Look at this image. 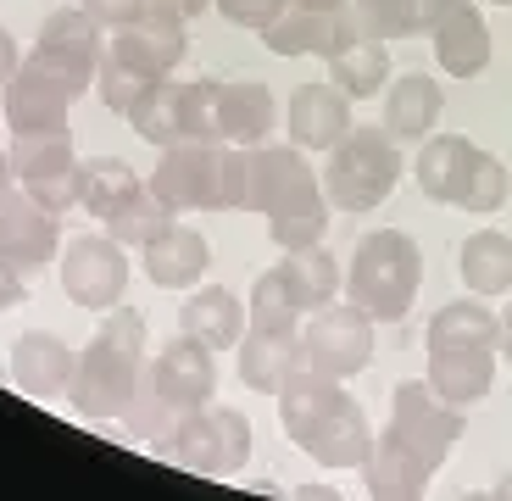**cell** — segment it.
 <instances>
[{"label":"cell","mask_w":512,"mask_h":501,"mask_svg":"<svg viewBox=\"0 0 512 501\" xmlns=\"http://www.w3.org/2000/svg\"><path fill=\"white\" fill-rule=\"evenodd\" d=\"M362 39V23H357V6H284L268 28H262V45L273 56H340Z\"/></svg>","instance_id":"obj_12"},{"label":"cell","mask_w":512,"mask_h":501,"mask_svg":"<svg viewBox=\"0 0 512 501\" xmlns=\"http://www.w3.org/2000/svg\"><path fill=\"white\" fill-rule=\"evenodd\" d=\"M156 12H167V17H179V23H195V17H206L218 0H151Z\"/></svg>","instance_id":"obj_44"},{"label":"cell","mask_w":512,"mask_h":501,"mask_svg":"<svg viewBox=\"0 0 512 501\" xmlns=\"http://www.w3.org/2000/svg\"><path fill=\"white\" fill-rule=\"evenodd\" d=\"M357 474H362V490H368L373 501H418L423 490H429V479H435V468H423L418 457L384 429V435H373V451L362 457Z\"/></svg>","instance_id":"obj_23"},{"label":"cell","mask_w":512,"mask_h":501,"mask_svg":"<svg viewBox=\"0 0 512 501\" xmlns=\"http://www.w3.org/2000/svg\"><path fill=\"white\" fill-rule=\"evenodd\" d=\"M457 273L468 284V296L490 301L512 290V240L501 229H474L457 251Z\"/></svg>","instance_id":"obj_28"},{"label":"cell","mask_w":512,"mask_h":501,"mask_svg":"<svg viewBox=\"0 0 512 501\" xmlns=\"http://www.w3.org/2000/svg\"><path fill=\"white\" fill-rule=\"evenodd\" d=\"M78 6H84V12H90L95 23L112 34V28H123V23H134V17H145V6H151V0H78Z\"/></svg>","instance_id":"obj_43"},{"label":"cell","mask_w":512,"mask_h":501,"mask_svg":"<svg viewBox=\"0 0 512 501\" xmlns=\"http://www.w3.org/2000/svg\"><path fill=\"white\" fill-rule=\"evenodd\" d=\"M145 373H151L179 407H206V401L218 396V351L206 346V340H195V334L167 340V346L145 362Z\"/></svg>","instance_id":"obj_18"},{"label":"cell","mask_w":512,"mask_h":501,"mask_svg":"<svg viewBox=\"0 0 512 501\" xmlns=\"http://www.w3.org/2000/svg\"><path fill=\"white\" fill-rule=\"evenodd\" d=\"M307 312L295 301L290 279L279 268H268L262 279L251 284V301H245V329H268V334H301Z\"/></svg>","instance_id":"obj_37"},{"label":"cell","mask_w":512,"mask_h":501,"mask_svg":"<svg viewBox=\"0 0 512 501\" xmlns=\"http://www.w3.org/2000/svg\"><path fill=\"white\" fill-rule=\"evenodd\" d=\"M368 39H418L440 23L446 0H351Z\"/></svg>","instance_id":"obj_32"},{"label":"cell","mask_w":512,"mask_h":501,"mask_svg":"<svg viewBox=\"0 0 512 501\" xmlns=\"http://www.w3.org/2000/svg\"><path fill=\"white\" fill-rule=\"evenodd\" d=\"M279 129V101L262 78H229L218 84V140L223 145H268Z\"/></svg>","instance_id":"obj_21"},{"label":"cell","mask_w":512,"mask_h":501,"mask_svg":"<svg viewBox=\"0 0 512 501\" xmlns=\"http://www.w3.org/2000/svg\"><path fill=\"white\" fill-rule=\"evenodd\" d=\"M84 101L78 84H67L62 73H51L45 62L23 56L6 90H0V112H6V129L12 134H39V129H67V112Z\"/></svg>","instance_id":"obj_11"},{"label":"cell","mask_w":512,"mask_h":501,"mask_svg":"<svg viewBox=\"0 0 512 501\" xmlns=\"http://www.w3.org/2000/svg\"><path fill=\"white\" fill-rule=\"evenodd\" d=\"M429 39H435L440 73L479 78L490 67V23H485V12H479L474 0H446V12H440L435 28H429Z\"/></svg>","instance_id":"obj_19"},{"label":"cell","mask_w":512,"mask_h":501,"mask_svg":"<svg viewBox=\"0 0 512 501\" xmlns=\"http://www.w3.org/2000/svg\"><path fill=\"white\" fill-rule=\"evenodd\" d=\"M190 412H195V407H179V401H173V396H167V390L151 379V373H145L140 390H134V401L123 407V429H128V440H140L145 451H167Z\"/></svg>","instance_id":"obj_30"},{"label":"cell","mask_w":512,"mask_h":501,"mask_svg":"<svg viewBox=\"0 0 512 501\" xmlns=\"http://www.w3.org/2000/svg\"><path fill=\"white\" fill-rule=\"evenodd\" d=\"M134 190H145V179L123 162V156H90V162H78V206H90L101 223L112 218Z\"/></svg>","instance_id":"obj_34"},{"label":"cell","mask_w":512,"mask_h":501,"mask_svg":"<svg viewBox=\"0 0 512 501\" xmlns=\"http://www.w3.org/2000/svg\"><path fill=\"white\" fill-rule=\"evenodd\" d=\"M301 451H307L318 468H334V474H340V468H362V457L373 451V424H368V412H362L357 401L346 396L318 429H312V440H307Z\"/></svg>","instance_id":"obj_27"},{"label":"cell","mask_w":512,"mask_h":501,"mask_svg":"<svg viewBox=\"0 0 512 501\" xmlns=\"http://www.w3.org/2000/svg\"><path fill=\"white\" fill-rule=\"evenodd\" d=\"M140 262H145V279H151L156 290H195L201 273L212 268V245H206L201 229L173 223V229H162L151 245H145Z\"/></svg>","instance_id":"obj_22"},{"label":"cell","mask_w":512,"mask_h":501,"mask_svg":"<svg viewBox=\"0 0 512 501\" xmlns=\"http://www.w3.org/2000/svg\"><path fill=\"white\" fill-rule=\"evenodd\" d=\"M490 6H512V0H490Z\"/></svg>","instance_id":"obj_51"},{"label":"cell","mask_w":512,"mask_h":501,"mask_svg":"<svg viewBox=\"0 0 512 501\" xmlns=\"http://www.w3.org/2000/svg\"><path fill=\"white\" fill-rule=\"evenodd\" d=\"M301 346H307V368L346 385L351 373H362L373 362V318L362 307H351V301H329V307L307 312Z\"/></svg>","instance_id":"obj_9"},{"label":"cell","mask_w":512,"mask_h":501,"mask_svg":"<svg viewBox=\"0 0 512 501\" xmlns=\"http://www.w3.org/2000/svg\"><path fill=\"white\" fill-rule=\"evenodd\" d=\"M440 112H446V90L429 73L390 78V90H384V134L396 145H423L440 129Z\"/></svg>","instance_id":"obj_20"},{"label":"cell","mask_w":512,"mask_h":501,"mask_svg":"<svg viewBox=\"0 0 512 501\" xmlns=\"http://www.w3.org/2000/svg\"><path fill=\"white\" fill-rule=\"evenodd\" d=\"M62 257V229H56V212L39 206L28 190H6L0 195V262H12L23 279L45 273Z\"/></svg>","instance_id":"obj_13"},{"label":"cell","mask_w":512,"mask_h":501,"mask_svg":"<svg viewBox=\"0 0 512 501\" xmlns=\"http://www.w3.org/2000/svg\"><path fill=\"white\" fill-rule=\"evenodd\" d=\"M501 357H507V362H512V307H507V312H501Z\"/></svg>","instance_id":"obj_47"},{"label":"cell","mask_w":512,"mask_h":501,"mask_svg":"<svg viewBox=\"0 0 512 501\" xmlns=\"http://www.w3.org/2000/svg\"><path fill=\"white\" fill-rule=\"evenodd\" d=\"M273 401H279V429L295 440V446H307L312 429L346 401V390H340V379H329V373H318V368H295Z\"/></svg>","instance_id":"obj_24"},{"label":"cell","mask_w":512,"mask_h":501,"mask_svg":"<svg viewBox=\"0 0 512 501\" xmlns=\"http://www.w3.org/2000/svg\"><path fill=\"white\" fill-rule=\"evenodd\" d=\"M23 290H28V279L12 268V262H0V312H12L17 301H23Z\"/></svg>","instance_id":"obj_45"},{"label":"cell","mask_w":512,"mask_h":501,"mask_svg":"<svg viewBox=\"0 0 512 501\" xmlns=\"http://www.w3.org/2000/svg\"><path fill=\"white\" fill-rule=\"evenodd\" d=\"M423 284V251L401 229H373L357 240L346 268V301L362 307L373 323H401L418 301Z\"/></svg>","instance_id":"obj_2"},{"label":"cell","mask_w":512,"mask_h":501,"mask_svg":"<svg viewBox=\"0 0 512 501\" xmlns=\"http://www.w3.org/2000/svg\"><path fill=\"white\" fill-rule=\"evenodd\" d=\"M295 368H307V346L301 334H268V329H245L240 334V385L256 396H279V385Z\"/></svg>","instance_id":"obj_25"},{"label":"cell","mask_w":512,"mask_h":501,"mask_svg":"<svg viewBox=\"0 0 512 501\" xmlns=\"http://www.w3.org/2000/svg\"><path fill=\"white\" fill-rule=\"evenodd\" d=\"M284 134H290V145H301V151L329 156L334 145L351 134V95L334 90L329 78H323V84H301V90L290 95V106H284Z\"/></svg>","instance_id":"obj_17"},{"label":"cell","mask_w":512,"mask_h":501,"mask_svg":"<svg viewBox=\"0 0 512 501\" xmlns=\"http://www.w3.org/2000/svg\"><path fill=\"white\" fill-rule=\"evenodd\" d=\"M462 418H468V412L440 401L429 379H407V385H396V396H390V424L384 429H390L423 468H440L451 457V446L462 440Z\"/></svg>","instance_id":"obj_7"},{"label":"cell","mask_w":512,"mask_h":501,"mask_svg":"<svg viewBox=\"0 0 512 501\" xmlns=\"http://www.w3.org/2000/svg\"><path fill=\"white\" fill-rule=\"evenodd\" d=\"M223 162H229L223 140H179L162 151L151 190L173 212H229V201H223Z\"/></svg>","instance_id":"obj_6"},{"label":"cell","mask_w":512,"mask_h":501,"mask_svg":"<svg viewBox=\"0 0 512 501\" xmlns=\"http://www.w3.org/2000/svg\"><path fill=\"white\" fill-rule=\"evenodd\" d=\"M401 173H407V167H401V145L390 140L379 123H373V129L351 123V134L334 145L329 162L318 167L329 206H334V212H351V218H362V212H379V206L396 195Z\"/></svg>","instance_id":"obj_3"},{"label":"cell","mask_w":512,"mask_h":501,"mask_svg":"<svg viewBox=\"0 0 512 501\" xmlns=\"http://www.w3.org/2000/svg\"><path fill=\"white\" fill-rule=\"evenodd\" d=\"M56 268H62V290L73 307H84V312L123 307V290H128V245L123 240H112V234H73Z\"/></svg>","instance_id":"obj_8"},{"label":"cell","mask_w":512,"mask_h":501,"mask_svg":"<svg viewBox=\"0 0 512 501\" xmlns=\"http://www.w3.org/2000/svg\"><path fill=\"white\" fill-rule=\"evenodd\" d=\"M34 45H45V51H62V56H78V62L101 67L106 56V28L95 23L84 6H56L45 23H39V39Z\"/></svg>","instance_id":"obj_35"},{"label":"cell","mask_w":512,"mask_h":501,"mask_svg":"<svg viewBox=\"0 0 512 501\" xmlns=\"http://www.w3.org/2000/svg\"><path fill=\"white\" fill-rule=\"evenodd\" d=\"M490 490H496L501 501H512V468H507V474H501V479H496V485H490Z\"/></svg>","instance_id":"obj_49"},{"label":"cell","mask_w":512,"mask_h":501,"mask_svg":"<svg viewBox=\"0 0 512 501\" xmlns=\"http://www.w3.org/2000/svg\"><path fill=\"white\" fill-rule=\"evenodd\" d=\"M12 379L23 385V396L67 401L78 379V351L67 340H56L51 329H28L12 340Z\"/></svg>","instance_id":"obj_16"},{"label":"cell","mask_w":512,"mask_h":501,"mask_svg":"<svg viewBox=\"0 0 512 501\" xmlns=\"http://www.w3.org/2000/svg\"><path fill=\"white\" fill-rule=\"evenodd\" d=\"M12 173L39 206H51L62 218L67 206H78V151L67 129H39V134H12Z\"/></svg>","instance_id":"obj_10"},{"label":"cell","mask_w":512,"mask_h":501,"mask_svg":"<svg viewBox=\"0 0 512 501\" xmlns=\"http://www.w3.org/2000/svg\"><path fill=\"white\" fill-rule=\"evenodd\" d=\"M184 28H190V23H179V17L156 12V6H145V17H134V23L112 28V39H106V51H112L123 67L145 73V78H167L173 67L184 62V51H190V39H184Z\"/></svg>","instance_id":"obj_15"},{"label":"cell","mask_w":512,"mask_h":501,"mask_svg":"<svg viewBox=\"0 0 512 501\" xmlns=\"http://www.w3.org/2000/svg\"><path fill=\"white\" fill-rule=\"evenodd\" d=\"M329 218H334L329 195L312 190V195H295V201L273 206V212H268V234H273V245H279V251H301V245H323Z\"/></svg>","instance_id":"obj_36"},{"label":"cell","mask_w":512,"mask_h":501,"mask_svg":"<svg viewBox=\"0 0 512 501\" xmlns=\"http://www.w3.org/2000/svg\"><path fill=\"white\" fill-rule=\"evenodd\" d=\"M329 84L334 90H346L351 101H373V95L390 90V51H384V39H351L340 56H329Z\"/></svg>","instance_id":"obj_31"},{"label":"cell","mask_w":512,"mask_h":501,"mask_svg":"<svg viewBox=\"0 0 512 501\" xmlns=\"http://www.w3.org/2000/svg\"><path fill=\"white\" fill-rule=\"evenodd\" d=\"M284 6H290V0H218V12L229 17L234 28H251V34H262Z\"/></svg>","instance_id":"obj_42"},{"label":"cell","mask_w":512,"mask_h":501,"mask_svg":"<svg viewBox=\"0 0 512 501\" xmlns=\"http://www.w3.org/2000/svg\"><path fill=\"white\" fill-rule=\"evenodd\" d=\"M429 340H479V346H496L501 351V318L490 307L474 301H451L429 318Z\"/></svg>","instance_id":"obj_40"},{"label":"cell","mask_w":512,"mask_h":501,"mask_svg":"<svg viewBox=\"0 0 512 501\" xmlns=\"http://www.w3.org/2000/svg\"><path fill=\"white\" fill-rule=\"evenodd\" d=\"M12 179H17V173H12V156H6V151H0V195H6V190H12Z\"/></svg>","instance_id":"obj_48"},{"label":"cell","mask_w":512,"mask_h":501,"mask_svg":"<svg viewBox=\"0 0 512 501\" xmlns=\"http://www.w3.org/2000/svg\"><path fill=\"white\" fill-rule=\"evenodd\" d=\"M145 318L134 307H112L95 329V340L78 351V379H73V412L90 418V424H106V418H123V407L134 401L145 379Z\"/></svg>","instance_id":"obj_1"},{"label":"cell","mask_w":512,"mask_h":501,"mask_svg":"<svg viewBox=\"0 0 512 501\" xmlns=\"http://www.w3.org/2000/svg\"><path fill=\"white\" fill-rule=\"evenodd\" d=\"M151 84H156V78H145V73H134V67H123L112 51H106L101 67H95V95H101V106H106V112H117V117L134 112V101H140Z\"/></svg>","instance_id":"obj_41"},{"label":"cell","mask_w":512,"mask_h":501,"mask_svg":"<svg viewBox=\"0 0 512 501\" xmlns=\"http://www.w3.org/2000/svg\"><path fill=\"white\" fill-rule=\"evenodd\" d=\"M128 123L156 151L179 140H218V78H156L134 101Z\"/></svg>","instance_id":"obj_4"},{"label":"cell","mask_w":512,"mask_h":501,"mask_svg":"<svg viewBox=\"0 0 512 501\" xmlns=\"http://www.w3.org/2000/svg\"><path fill=\"white\" fill-rule=\"evenodd\" d=\"M173 218H179V212H173V206H167L151 184H145V190H134L112 212V218H106V234H112V240H123L128 251H145V245H151L162 229H173Z\"/></svg>","instance_id":"obj_38"},{"label":"cell","mask_w":512,"mask_h":501,"mask_svg":"<svg viewBox=\"0 0 512 501\" xmlns=\"http://www.w3.org/2000/svg\"><path fill=\"white\" fill-rule=\"evenodd\" d=\"M496 346H479V340H429V385H435L440 401L451 407H479L496 385Z\"/></svg>","instance_id":"obj_14"},{"label":"cell","mask_w":512,"mask_h":501,"mask_svg":"<svg viewBox=\"0 0 512 501\" xmlns=\"http://www.w3.org/2000/svg\"><path fill=\"white\" fill-rule=\"evenodd\" d=\"M251 418L234 407H223V401H206V407H195L190 418L179 424V435H173V446L162 451L167 463H179L184 474H201V479H234L245 468V457H251Z\"/></svg>","instance_id":"obj_5"},{"label":"cell","mask_w":512,"mask_h":501,"mask_svg":"<svg viewBox=\"0 0 512 501\" xmlns=\"http://www.w3.org/2000/svg\"><path fill=\"white\" fill-rule=\"evenodd\" d=\"M17 67H23V51H17V39L0 28V90H6V78H12Z\"/></svg>","instance_id":"obj_46"},{"label":"cell","mask_w":512,"mask_h":501,"mask_svg":"<svg viewBox=\"0 0 512 501\" xmlns=\"http://www.w3.org/2000/svg\"><path fill=\"white\" fill-rule=\"evenodd\" d=\"M507 190H512V173L501 156L490 151H474V162H468V173H462L457 184V212H474V218H496L501 206H507Z\"/></svg>","instance_id":"obj_39"},{"label":"cell","mask_w":512,"mask_h":501,"mask_svg":"<svg viewBox=\"0 0 512 501\" xmlns=\"http://www.w3.org/2000/svg\"><path fill=\"white\" fill-rule=\"evenodd\" d=\"M290 6H351V0H290Z\"/></svg>","instance_id":"obj_50"},{"label":"cell","mask_w":512,"mask_h":501,"mask_svg":"<svg viewBox=\"0 0 512 501\" xmlns=\"http://www.w3.org/2000/svg\"><path fill=\"white\" fill-rule=\"evenodd\" d=\"M179 334H195V340H206L212 351L240 346V334H245V301L234 296V290H223V284H195V290H184Z\"/></svg>","instance_id":"obj_26"},{"label":"cell","mask_w":512,"mask_h":501,"mask_svg":"<svg viewBox=\"0 0 512 501\" xmlns=\"http://www.w3.org/2000/svg\"><path fill=\"white\" fill-rule=\"evenodd\" d=\"M479 145L474 140H462V134H429V140L418 145V162H412V179H418V190L429 195V201L451 206L457 201V184L462 173H468V162H474Z\"/></svg>","instance_id":"obj_29"},{"label":"cell","mask_w":512,"mask_h":501,"mask_svg":"<svg viewBox=\"0 0 512 501\" xmlns=\"http://www.w3.org/2000/svg\"><path fill=\"white\" fill-rule=\"evenodd\" d=\"M279 273L290 279L295 301H301V312H318L329 307L340 290H346V273H340V262L323 251V245H301V251H284Z\"/></svg>","instance_id":"obj_33"}]
</instances>
